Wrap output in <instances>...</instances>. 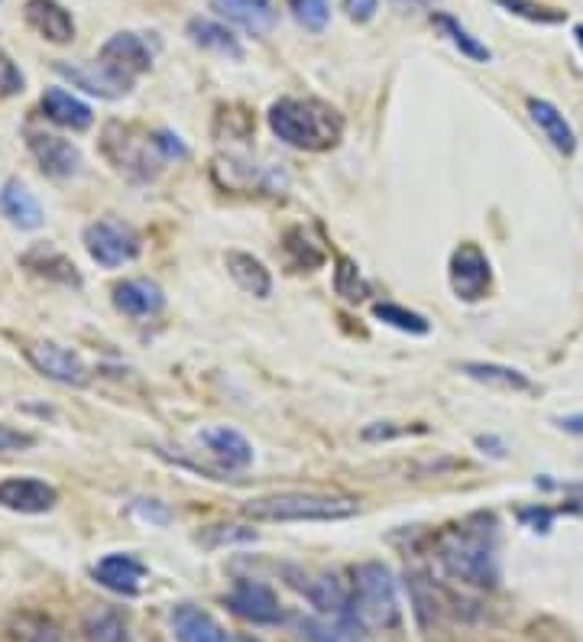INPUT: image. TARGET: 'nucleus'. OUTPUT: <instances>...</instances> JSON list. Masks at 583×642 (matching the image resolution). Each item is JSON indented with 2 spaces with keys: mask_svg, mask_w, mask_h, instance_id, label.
Instances as JSON below:
<instances>
[{
  "mask_svg": "<svg viewBox=\"0 0 583 642\" xmlns=\"http://www.w3.org/2000/svg\"><path fill=\"white\" fill-rule=\"evenodd\" d=\"M56 504H59L56 487L39 477H3L0 481V507L3 510L39 516L49 513Z\"/></svg>",
  "mask_w": 583,
  "mask_h": 642,
  "instance_id": "obj_11",
  "label": "nucleus"
},
{
  "mask_svg": "<svg viewBox=\"0 0 583 642\" xmlns=\"http://www.w3.org/2000/svg\"><path fill=\"white\" fill-rule=\"evenodd\" d=\"M499 7H506L509 13L529 20V23H545V26H555V23H564L568 13L558 10V7H545V3H535V0H496Z\"/></svg>",
  "mask_w": 583,
  "mask_h": 642,
  "instance_id": "obj_32",
  "label": "nucleus"
},
{
  "mask_svg": "<svg viewBox=\"0 0 583 642\" xmlns=\"http://www.w3.org/2000/svg\"><path fill=\"white\" fill-rule=\"evenodd\" d=\"M156 143H159V149H162L166 159H185L189 156V146L172 130H156Z\"/></svg>",
  "mask_w": 583,
  "mask_h": 642,
  "instance_id": "obj_36",
  "label": "nucleus"
},
{
  "mask_svg": "<svg viewBox=\"0 0 583 642\" xmlns=\"http://www.w3.org/2000/svg\"><path fill=\"white\" fill-rule=\"evenodd\" d=\"M302 637L308 642H350L348 633L331 620H302Z\"/></svg>",
  "mask_w": 583,
  "mask_h": 642,
  "instance_id": "obj_34",
  "label": "nucleus"
},
{
  "mask_svg": "<svg viewBox=\"0 0 583 642\" xmlns=\"http://www.w3.org/2000/svg\"><path fill=\"white\" fill-rule=\"evenodd\" d=\"M172 630L179 642H221L224 630L218 627V620L192 604H179L172 610Z\"/></svg>",
  "mask_w": 583,
  "mask_h": 642,
  "instance_id": "obj_24",
  "label": "nucleus"
},
{
  "mask_svg": "<svg viewBox=\"0 0 583 642\" xmlns=\"http://www.w3.org/2000/svg\"><path fill=\"white\" fill-rule=\"evenodd\" d=\"M26 361L49 380L65 386H85L88 384V367L85 361L69 351V348H59L52 341H42V344H29L26 348Z\"/></svg>",
  "mask_w": 583,
  "mask_h": 642,
  "instance_id": "obj_10",
  "label": "nucleus"
},
{
  "mask_svg": "<svg viewBox=\"0 0 583 642\" xmlns=\"http://www.w3.org/2000/svg\"><path fill=\"white\" fill-rule=\"evenodd\" d=\"M350 623L360 630H392L402 620L396 578L382 561H363L350 571Z\"/></svg>",
  "mask_w": 583,
  "mask_h": 642,
  "instance_id": "obj_3",
  "label": "nucleus"
},
{
  "mask_svg": "<svg viewBox=\"0 0 583 642\" xmlns=\"http://www.w3.org/2000/svg\"><path fill=\"white\" fill-rule=\"evenodd\" d=\"M39 105H42V114H46L52 124L72 130V133H82V130H88L95 124L92 108H88L85 101H78L75 95H69L65 88H46Z\"/></svg>",
  "mask_w": 583,
  "mask_h": 642,
  "instance_id": "obj_19",
  "label": "nucleus"
},
{
  "mask_svg": "<svg viewBox=\"0 0 583 642\" xmlns=\"http://www.w3.org/2000/svg\"><path fill=\"white\" fill-rule=\"evenodd\" d=\"M228 272L231 279L246 292V295H256V299H266L272 292V276L266 269L263 259H256L253 254H243V251H228Z\"/></svg>",
  "mask_w": 583,
  "mask_h": 642,
  "instance_id": "obj_23",
  "label": "nucleus"
},
{
  "mask_svg": "<svg viewBox=\"0 0 583 642\" xmlns=\"http://www.w3.org/2000/svg\"><path fill=\"white\" fill-rule=\"evenodd\" d=\"M574 39H578V46L583 49V23L581 26H574Z\"/></svg>",
  "mask_w": 583,
  "mask_h": 642,
  "instance_id": "obj_42",
  "label": "nucleus"
},
{
  "mask_svg": "<svg viewBox=\"0 0 583 642\" xmlns=\"http://www.w3.org/2000/svg\"><path fill=\"white\" fill-rule=\"evenodd\" d=\"M228 607L236 617H243L250 623H259V627H269V623L282 620L279 597L263 581H236L231 588V594H228Z\"/></svg>",
  "mask_w": 583,
  "mask_h": 642,
  "instance_id": "obj_12",
  "label": "nucleus"
},
{
  "mask_svg": "<svg viewBox=\"0 0 583 642\" xmlns=\"http://www.w3.org/2000/svg\"><path fill=\"white\" fill-rule=\"evenodd\" d=\"M56 72H59L62 78H69L75 88H82V92H88V95H98V98H108V101L123 98V95L133 88V78L114 72V69L105 65L101 59L92 62V65H82V62H72V65H69V62H56Z\"/></svg>",
  "mask_w": 583,
  "mask_h": 642,
  "instance_id": "obj_9",
  "label": "nucleus"
},
{
  "mask_svg": "<svg viewBox=\"0 0 583 642\" xmlns=\"http://www.w3.org/2000/svg\"><path fill=\"white\" fill-rule=\"evenodd\" d=\"M202 445L215 455V458H221L228 468H236V471H243V468H250L253 464V445L231 428V425H211V428H202Z\"/></svg>",
  "mask_w": 583,
  "mask_h": 642,
  "instance_id": "obj_21",
  "label": "nucleus"
},
{
  "mask_svg": "<svg viewBox=\"0 0 583 642\" xmlns=\"http://www.w3.org/2000/svg\"><path fill=\"white\" fill-rule=\"evenodd\" d=\"M373 315H376L382 325H389V328H396V331H405V335H428V331H432V322H428L425 315H418V312H412V308H402V305H396V302H376V305H373Z\"/></svg>",
  "mask_w": 583,
  "mask_h": 642,
  "instance_id": "obj_29",
  "label": "nucleus"
},
{
  "mask_svg": "<svg viewBox=\"0 0 583 642\" xmlns=\"http://www.w3.org/2000/svg\"><path fill=\"white\" fill-rule=\"evenodd\" d=\"M529 114L532 121L542 128V133L551 140V146L564 156H574L578 153V133L568 124V118L545 98H529Z\"/></svg>",
  "mask_w": 583,
  "mask_h": 642,
  "instance_id": "obj_22",
  "label": "nucleus"
},
{
  "mask_svg": "<svg viewBox=\"0 0 583 642\" xmlns=\"http://www.w3.org/2000/svg\"><path fill=\"white\" fill-rule=\"evenodd\" d=\"M20 642H62V637H59V630L52 623H36V627L23 630Z\"/></svg>",
  "mask_w": 583,
  "mask_h": 642,
  "instance_id": "obj_39",
  "label": "nucleus"
},
{
  "mask_svg": "<svg viewBox=\"0 0 583 642\" xmlns=\"http://www.w3.org/2000/svg\"><path fill=\"white\" fill-rule=\"evenodd\" d=\"M292 16L299 20V26L321 33L331 20V0H289Z\"/></svg>",
  "mask_w": 583,
  "mask_h": 642,
  "instance_id": "obj_33",
  "label": "nucleus"
},
{
  "mask_svg": "<svg viewBox=\"0 0 583 642\" xmlns=\"http://www.w3.org/2000/svg\"><path fill=\"white\" fill-rule=\"evenodd\" d=\"M451 289L461 302H479L486 299L489 286H493V266L489 257L483 254L479 244L464 241L454 254H451V269H448Z\"/></svg>",
  "mask_w": 583,
  "mask_h": 642,
  "instance_id": "obj_7",
  "label": "nucleus"
},
{
  "mask_svg": "<svg viewBox=\"0 0 583 642\" xmlns=\"http://www.w3.org/2000/svg\"><path fill=\"white\" fill-rule=\"evenodd\" d=\"M101 62L126 78H136L153 65V46L139 33H114L101 46Z\"/></svg>",
  "mask_w": 583,
  "mask_h": 642,
  "instance_id": "obj_13",
  "label": "nucleus"
},
{
  "mask_svg": "<svg viewBox=\"0 0 583 642\" xmlns=\"http://www.w3.org/2000/svg\"><path fill=\"white\" fill-rule=\"evenodd\" d=\"M344 10H348L350 20H356V23H366V20H373V16H376V10H379V0H344Z\"/></svg>",
  "mask_w": 583,
  "mask_h": 642,
  "instance_id": "obj_37",
  "label": "nucleus"
},
{
  "mask_svg": "<svg viewBox=\"0 0 583 642\" xmlns=\"http://www.w3.org/2000/svg\"><path fill=\"white\" fill-rule=\"evenodd\" d=\"M189 36L202 49H211V52L228 56V59H243V46L236 43V36H233L228 26H221L215 20H205V16L189 20Z\"/></svg>",
  "mask_w": 583,
  "mask_h": 642,
  "instance_id": "obj_25",
  "label": "nucleus"
},
{
  "mask_svg": "<svg viewBox=\"0 0 583 642\" xmlns=\"http://www.w3.org/2000/svg\"><path fill=\"white\" fill-rule=\"evenodd\" d=\"M558 425H561L564 432H571V435H583V412H578V415H564V419H558Z\"/></svg>",
  "mask_w": 583,
  "mask_h": 642,
  "instance_id": "obj_40",
  "label": "nucleus"
},
{
  "mask_svg": "<svg viewBox=\"0 0 583 642\" xmlns=\"http://www.w3.org/2000/svg\"><path fill=\"white\" fill-rule=\"evenodd\" d=\"M435 555L441 568L466 588L489 591L499 581L496 558V522L493 516H470L435 535Z\"/></svg>",
  "mask_w": 583,
  "mask_h": 642,
  "instance_id": "obj_1",
  "label": "nucleus"
},
{
  "mask_svg": "<svg viewBox=\"0 0 583 642\" xmlns=\"http://www.w3.org/2000/svg\"><path fill=\"white\" fill-rule=\"evenodd\" d=\"M26 146L39 169L52 179H72L82 172V153L72 140L46 133V130H26Z\"/></svg>",
  "mask_w": 583,
  "mask_h": 642,
  "instance_id": "obj_8",
  "label": "nucleus"
},
{
  "mask_svg": "<svg viewBox=\"0 0 583 642\" xmlns=\"http://www.w3.org/2000/svg\"><path fill=\"white\" fill-rule=\"evenodd\" d=\"M221 642H259V640H253V637H233V633H224V640Z\"/></svg>",
  "mask_w": 583,
  "mask_h": 642,
  "instance_id": "obj_41",
  "label": "nucleus"
},
{
  "mask_svg": "<svg viewBox=\"0 0 583 642\" xmlns=\"http://www.w3.org/2000/svg\"><path fill=\"white\" fill-rule=\"evenodd\" d=\"M23 263L29 266V269H36V272H42V276H49V279H56V282H65V286H82V276H78V269H75V263L65 257V254H59L56 247H49V244H36Z\"/></svg>",
  "mask_w": 583,
  "mask_h": 642,
  "instance_id": "obj_26",
  "label": "nucleus"
},
{
  "mask_svg": "<svg viewBox=\"0 0 583 642\" xmlns=\"http://www.w3.org/2000/svg\"><path fill=\"white\" fill-rule=\"evenodd\" d=\"M519 519H522V522H529L535 532H548V525H551L555 513H551V510H545V507H532V510H519Z\"/></svg>",
  "mask_w": 583,
  "mask_h": 642,
  "instance_id": "obj_38",
  "label": "nucleus"
},
{
  "mask_svg": "<svg viewBox=\"0 0 583 642\" xmlns=\"http://www.w3.org/2000/svg\"><path fill=\"white\" fill-rule=\"evenodd\" d=\"M166 305L162 289L153 279H123L114 286V308L126 318H153Z\"/></svg>",
  "mask_w": 583,
  "mask_h": 642,
  "instance_id": "obj_17",
  "label": "nucleus"
},
{
  "mask_svg": "<svg viewBox=\"0 0 583 642\" xmlns=\"http://www.w3.org/2000/svg\"><path fill=\"white\" fill-rule=\"evenodd\" d=\"M269 130L305 153H328L344 136V118L318 98H279L269 108Z\"/></svg>",
  "mask_w": 583,
  "mask_h": 642,
  "instance_id": "obj_2",
  "label": "nucleus"
},
{
  "mask_svg": "<svg viewBox=\"0 0 583 642\" xmlns=\"http://www.w3.org/2000/svg\"><path fill=\"white\" fill-rule=\"evenodd\" d=\"M221 16L233 20L253 36H266L276 26V3L272 0H211Z\"/></svg>",
  "mask_w": 583,
  "mask_h": 642,
  "instance_id": "obj_20",
  "label": "nucleus"
},
{
  "mask_svg": "<svg viewBox=\"0 0 583 642\" xmlns=\"http://www.w3.org/2000/svg\"><path fill=\"white\" fill-rule=\"evenodd\" d=\"M26 23L49 43H72L75 39V20L59 0H26L23 7Z\"/></svg>",
  "mask_w": 583,
  "mask_h": 642,
  "instance_id": "obj_16",
  "label": "nucleus"
},
{
  "mask_svg": "<svg viewBox=\"0 0 583 642\" xmlns=\"http://www.w3.org/2000/svg\"><path fill=\"white\" fill-rule=\"evenodd\" d=\"M95 578L101 588L114 591L120 597H136L143 591V581H146V565L126 552H114V555H105L98 565H95Z\"/></svg>",
  "mask_w": 583,
  "mask_h": 642,
  "instance_id": "obj_15",
  "label": "nucleus"
},
{
  "mask_svg": "<svg viewBox=\"0 0 583 642\" xmlns=\"http://www.w3.org/2000/svg\"><path fill=\"white\" fill-rule=\"evenodd\" d=\"M85 241V251L88 257L108 269L114 266H123L130 259L139 257V234L126 225V221H117V218H98L85 228L82 234Z\"/></svg>",
  "mask_w": 583,
  "mask_h": 642,
  "instance_id": "obj_6",
  "label": "nucleus"
},
{
  "mask_svg": "<svg viewBox=\"0 0 583 642\" xmlns=\"http://www.w3.org/2000/svg\"><path fill=\"white\" fill-rule=\"evenodd\" d=\"M292 581L325 617H344L350 620V588H344L335 574H299V571H289Z\"/></svg>",
  "mask_w": 583,
  "mask_h": 642,
  "instance_id": "obj_14",
  "label": "nucleus"
},
{
  "mask_svg": "<svg viewBox=\"0 0 583 642\" xmlns=\"http://www.w3.org/2000/svg\"><path fill=\"white\" fill-rule=\"evenodd\" d=\"M33 445H36V438H33L29 432L10 428V425L0 422V451H26V448H33Z\"/></svg>",
  "mask_w": 583,
  "mask_h": 642,
  "instance_id": "obj_35",
  "label": "nucleus"
},
{
  "mask_svg": "<svg viewBox=\"0 0 583 642\" xmlns=\"http://www.w3.org/2000/svg\"><path fill=\"white\" fill-rule=\"evenodd\" d=\"M466 377L476 380V384L496 386V389H509V392H529L532 389V380L515 371V367H506V364H486V361H466L464 367Z\"/></svg>",
  "mask_w": 583,
  "mask_h": 642,
  "instance_id": "obj_27",
  "label": "nucleus"
},
{
  "mask_svg": "<svg viewBox=\"0 0 583 642\" xmlns=\"http://www.w3.org/2000/svg\"><path fill=\"white\" fill-rule=\"evenodd\" d=\"M286 257L295 269H318L325 263V251L305 234V228H292L286 234Z\"/></svg>",
  "mask_w": 583,
  "mask_h": 642,
  "instance_id": "obj_30",
  "label": "nucleus"
},
{
  "mask_svg": "<svg viewBox=\"0 0 583 642\" xmlns=\"http://www.w3.org/2000/svg\"><path fill=\"white\" fill-rule=\"evenodd\" d=\"M105 156L114 162L120 172H126L130 179H153L162 162H169L156 143V133H139L136 128L126 124H108L105 130Z\"/></svg>",
  "mask_w": 583,
  "mask_h": 642,
  "instance_id": "obj_5",
  "label": "nucleus"
},
{
  "mask_svg": "<svg viewBox=\"0 0 583 642\" xmlns=\"http://www.w3.org/2000/svg\"><path fill=\"white\" fill-rule=\"evenodd\" d=\"M243 513L259 522H338L356 516L353 497L338 494H272V497H253L243 504Z\"/></svg>",
  "mask_w": 583,
  "mask_h": 642,
  "instance_id": "obj_4",
  "label": "nucleus"
},
{
  "mask_svg": "<svg viewBox=\"0 0 583 642\" xmlns=\"http://www.w3.org/2000/svg\"><path fill=\"white\" fill-rule=\"evenodd\" d=\"M335 289L341 299L348 302H363L369 295V282L363 279L360 266L350 257H338V269H335Z\"/></svg>",
  "mask_w": 583,
  "mask_h": 642,
  "instance_id": "obj_31",
  "label": "nucleus"
},
{
  "mask_svg": "<svg viewBox=\"0 0 583 642\" xmlns=\"http://www.w3.org/2000/svg\"><path fill=\"white\" fill-rule=\"evenodd\" d=\"M432 23L461 49V56H466V59H473V62H489V59H493V52L466 29L461 20H454L451 13H441V10H438V13H432Z\"/></svg>",
  "mask_w": 583,
  "mask_h": 642,
  "instance_id": "obj_28",
  "label": "nucleus"
},
{
  "mask_svg": "<svg viewBox=\"0 0 583 642\" xmlns=\"http://www.w3.org/2000/svg\"><path fill=\"white\" fill-rule=\"evenodd\" d=\"M396 3H402V7H405V3H409V7H415V3H425V0H396Z\"/></svg>",
  "mask_w": 583,
  "mask_h": 642,
  "instance_id": "obj_43",
  "label": "nucleus"
},
{
  "mask_svg": "<svg viewBox=\"0 0 583 642\" xmlns=\"http://www.w3.org/2000/svg\"><path fill=\"white\" fill-rule=\"evenodd\" d=\"M0 215L10 225L23 228V231L42 228V218H46L42 215V205L36 202V195L20 179H7L3 182V189H0Z\"/></svg>",
  "mask_w": 583,
  "mask_h": 642,
  "instance_id": "obj_18",
  "label": "nucleus"
}]
</instances>
